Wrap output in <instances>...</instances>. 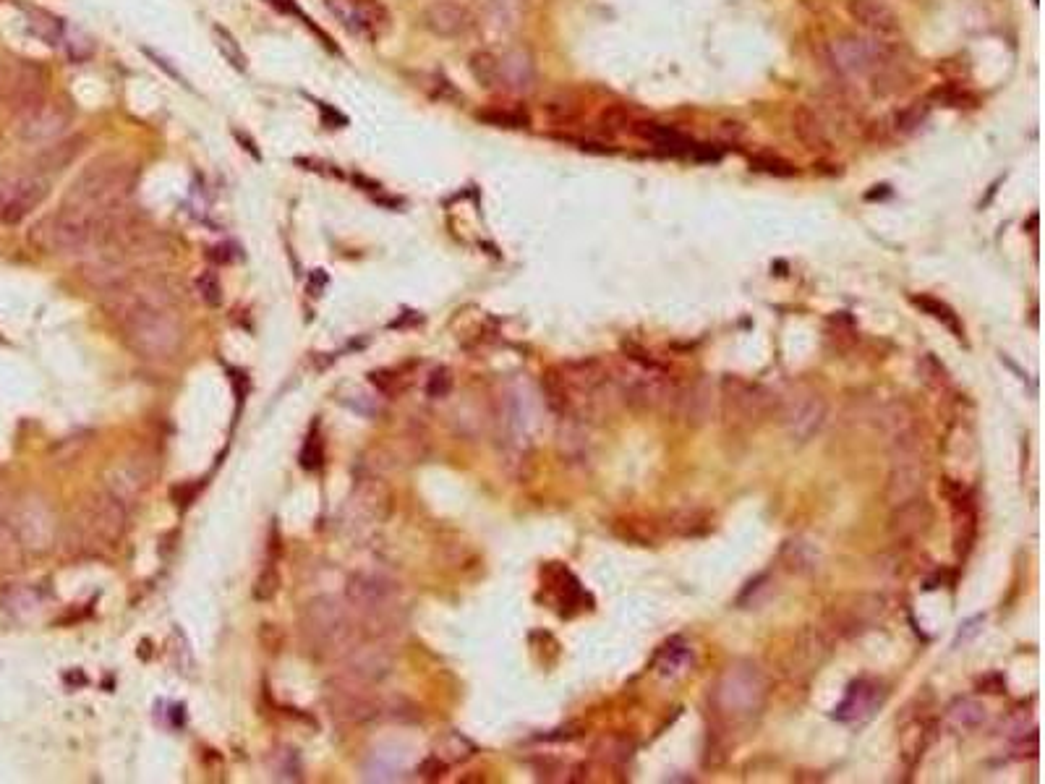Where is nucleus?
Returning a JSON list of instances; mask_svg holds the SVG:
<instances>
[{
    "label": "nucleus",
    "mask_w": 1045,
    "mask_h": 784,
    "mask_svg": "<svg viewBox=\"0 0 1045 784\" xmlns=\"http://www.w3.org/2000/svg\"><path fill=\"white\" fill-rule=\"evenodd\" d=\"M129 528V513L115 494L108 489L92 492L76 510L74 521L68 523L71 547L84 555H110L121 547Z\"/></svg>",
    "instance_id": "obj_1"
},
{
    "label": "nucleus",
    "mask_w": 1045,
    "mask_h": 784,
    "mask_svg": "<svg viewBox=\"0 0 1045 784\" xmlns=\"http://www.w3.org/2000/svg\"><path fill=\"white\" fill-rule=\"evenodd\" d=\"M345 604L351 607L361 636L390 638L400 622V588L377 573H353L345 583Z\"/></svg>",
    "instance_id": "obj_2"
},
{
    "label": "nucleus",
    "mask_w": 1045,
    "mask_h": 784,
    "mask_svg": "<svg viewBox=\"0 0 1045 784\" xmlns=\"http://www.w3.org/2000/svg\"><path fill=\"white\" fill-rule=\"evenodd\" d=\"M134 183L136 170L126 160L115 155L97 157L71 183L66 204L92 212V215H100V212H108L113 207L126 204V199L134 191Z\"/></svg>",
    "instance_id": "obj_3"
},
{
    "label": "nucleus",
    "mask_w": 1045,
    "mask_h": 784,
    "mask_svg": "<svg viewBox=\"0 0 1045 784\" xmlns=\"http://www.w3.org/2000/svg\"><path fill=\"white\" fill-rule=\"evenodd\" d=\"M301 633L311 654L322 659H343L361 638L351 607L335 596H317L304 604Z\"/></svg>",
    "instance_id": "obj_4"
},
{
    "label": "nucleus",
    "mask_w": 1045,
    "mask_h": 784,
    "mask_svg": "<svg viewBox=\"0 0 1045 784\" xmlns=\"http://www.w3.org/2000/svg\"><path fill=\"white\" fill-rule=\"evenodd\" d=\"M766 693H769V685H766V677H763V672L758 670L756 664H729L724 675L719 677V683L714 685V693H711L716 719L724 727L750 722V719L761 714L763 703H766Z\"/></svg>",
    "instance_id": "obj_5"
},
{
    "label": "nucleus",
    "mask_w": 1045,
    "mask_h": 784,
    "mask_svg": "<svg viewBox=\"0 0 1045 784\" xmlns=\"http://www.w3.org/2000/svg\"><path fill=\"white\" fill-rule=\"evenodd\" d=\"M0 521L14 531L21 549H29L37 555L53 549L55 536H58V521H55L48 500L37 492L8 489L3 494V502H0Z\"/></svg>",
    "instance_id": "obj_6"
},
{
    "label": "nucleus",
    "mask_w": 1045,
    "mask_h": 784,
    "mask_svg": "<svg viewBox=\"0 0 1045 784\" xmlns=\"http://www.w3.org/2000/svg\"><path fill=\"white\" fill-rule=\"evenodd\" d=\"M32 241L58 257H89L97 249V215L63 204L55 215L34 225Z\"/></svg>",
    "instance_id": "obj_7"
},
{
    "label": "nucleus",
    "mask_w": 1045,
    "mask_h": 784,
    "mask_svg": "<svg viewBox=\"0 0 1045 784\" xmlns=\"http://www.w3.org/2000/svg\"><path fill=\"white\" fill-rule=\"evenodd\" d=\"M829 61L836 74L847 79H873L881 71L897 68V42H884L865 34H842L831 42Z\"/></svg>",
    "instance_id": "obj_8"
},
{
    "label": "nucleus",
    "mask_w": 1045,
    "mask_h": 784,
    "mask_svg": "<svg viewBox=\"0 0 1045 784\" xmlns=\"http://www.w3.org/2000/svg\"><path fill=\"white\" fill-rule=\"evenodd\" d=\"M324 701H327L332 719L343 727H358V724L371 722L382 714V698L374 693V683L348 670H343L327 683Z\"/></svg>",
    "instance_id": "obj_9"
},
{
    "label": "nucleus",
    "mask_w": 1045,
    "mask_h": 784,
    "mask_svg": "<svg viewBox=\"0 0 1045 784\" xmlns=\"http://www.w3.org/2000/svg\"><path fill=\"white\" fill-rule=\"evenodd\" d=\"M157 476V458L152 453H144V450H136V453L123 455L121 460H115L113 466L105 471V489L110 494H115L123 505L129 507L131 502H136L139 497L149 492L152 481Z\"/></svg>",
    "instance_id": "obj_10"
},
{
    "label": "nucleus",
    "mask_w": 1045,
    "mask_h": 784,
    "mask_svg": "<svg viewBox=\"0 0 1045 784\" xmlns=\"http://www.w3.org/2000/svg\"><path fill=\"white\" fill-rule=\"evenodd\" d=\"M50 194V181L42 173L3 178L0 181V223L14 228L24 223Z\"/></svg>",
    "instance_id": "obj_11"
},
{
    "label": "nucleus",
    "mask_w": 1045,
    "mask_h": 784,
    "mask_svg": "<svg viewBox=\"0 0 1045 784\" xmlns=\"http://www.w3.org/2000/svg\"><path fill=\"white\" fill-rule=\"evenodd\" d=\"M395 510V492L382 476H366L353 487L345 513L351 515L353 526L374 528L382 526Z\"/></svg>",
    "instance_id": "obj_12"
},
{
    "label": "nucleus",
    "mask_w": 1045,
    "mask_h": 784,
    "mask_svg": "<svg viewBox=\"0 0 1045 784\" xmlns=\"http://www.w3.org/2000/svg\"><path fill=\"white\" fill-rule=\"evenodd\" d=\"M724 411L732 413L735 424L753 426L758 419H766L774 408V395L766 387L745 382L740 377H727L722 382Z\"/></svg>",
    "instance_id": "obj_13"
},
{
    "label": "nucleus",
    "mask_w": 1045,
    "mask_h": 784,
    "mask_svg": "<svg viewBox=\"0 0 1045 784\" xmlns=\"http://www.w3.org/2000/svg\"><path fill=\"white\" fill-rule=\"evenodd\" d=\"M48 102V74L40 63H19L6 87V105L16 118H24L32 110Z\"/></svg>",
    "instance_id": "obj_14"
},
{
    "label": "nucleus",
    "mask_w": 1045,
    "mask_h": 784,
    "mask_svg": "<svg viewBox=\"0 0 1045 784\" xmlns=\"http://www.w3.org/2000/svg\"><path fill=\"white\" fill-rule=\"evenodd\" d=\"M324 6L353 34L379 37L390 24V14L379 0H324Z\"/></svg>",
    "instance_id": "obj_15"
},
{
    "label": "nucleus",
    "mask_w": 1045,
    "mask_h": 784,
    "mask_svg": "<svg viewBox=\"0 0 1045 784\" xmlns=\"http://www.w3.org/2000/svg\"><path fill=\"white\" fill-rule=\"evenodd\" d=\"M847 16L863 29L865 37L897 42L902 37V19L886 0H847Z\"/></svg>",
    "instance_id": "obj_16"
},
{
    "label": "nucleus",
    "mask_w": 1045,
    "mask_h": 784,
    "mask_svg": "<svg viewBox=\"0 0 1045 784\" xmlns=\"http://www.w3.org/2000/svg\"><path fill=\"white\" fill-rule=\"evenodd\" d=\"M71 126V110L63 102H45L29 115L19 118L16 134L27 144H50L61 139Z\"/></svg>",
    "instance_id": "obj_17"
},
{
    "label": "nucleus",
    "mask_w": 1045,
    "mask_h": 784,
    "mask_svg": "<svg viewBox=\"0 0 1045 784\" xmlns=\"http://www.w3.org/2000/svg\"><path fill=\"white\" fill-rule=\"evenodd\" d=\"M886 612H889V604L884 596L876 594L852 596L847 604H839V607L834 604V609H831L836 633H844V636H855V633L873 628L876 622L884 620Z\"/></svg>",
    "instance_id": "obj_18"
},
{
    "label": "nucleus",
    "mask_w": 1045,
    "mask_h": 784,
    "mask_svg": "<svg viewBox=\"0 0 1045 784\" xmlns=\"http://www.w3.org/2000/svg\"><path fill=\"white\" fill-rule=\"evenodd\" d=\"M421 24L434 37L458 40L473 29V14L460 0H434L421 11Z\"/></svg>",
    "instance_id": "obj_19"
},
{
    "label": "nucleus",
    "mask_w": 1045,
    "mask_h": 784,
    "mask_svg": "<svg viewBox=\"0 0 1045 784\" xmlns=\"http://www.w3.org/2000/svg\"><path fill=\"white\" fill-rule=\"evenodd\" d=\"M886 701V688L878 680H870V677H860L857 683L850 685L847 690V698H844L834 711V719L844 724H855L865 722L876 714Z\"/></svg>",
    "instance_id": "obj_20"
},
{
    "label": "nucleus",
    "mask_w": 1045,
    "mask_h": 784,
    "mask_svg": "<svg viewBox=\"0 0 1045 784\" xmlns=\"http://www.w3.org/2000/svg\"><path fill=\"white\" fill-rule=\"evenodd\" d=\"M826 654H829V641L823 638L821 630L808 628L789 646L782 667L789 677H808L810 672H816L821 667Z\"/></svg>",
    "instance_id": "obj_21"
},
{
    "label": "nucleus",
    "mask_w": 1045,
    "mask_h": 784,
    "mask_svg": "<svg viewBox=\"0 0 1045 784\" xmlns=\"http://www.w3.org/2000/svg\"><path fill=\"white\" fill-rule=\"evenodd\" d=\"M499 58V89L510 95H528L536 87V61L528 48H510Z\"/></svg>",
    "instance_id": "obj_22"
},
{
    "label": "nucleus",
    "mask_w": 1045,
    "mask_h": 784,
    "mask_svg": "<svg viewBox=\"0 0 1045 784\" xmlns=\"http://www.w3.org/2000/svg\"><path fill=\"white\" fill-rule=\"evenodd\" d=\"M933 523V507L931 502L925 500V497H912V500L902 502V505L894 507V515H891V534H894V539H917V536H923L928 528H931Z\"/></svg>",
    "instance_id": "obj_23"
},
{
    "label": "nucleus",
    "mask_w": 1045,
    "mask_h": 784,
    "mask_svg": "<svg viewBox=\"0 0 1045 784\" xmlns=\"http://www.w3.org/2000/svg\"><path fill=\"white\" fill-rule=\"evenodd\" d=\"M826 421V403L818 395H805V398L789 403L784 411V424L795 440L805 442L818 432Z\"/></svg>",
    "instance_id": "obj_24"
},
{
    "label": "nucleus",
    "mask_w": 1045,
    "mask_h": 784,
    "mask_svg": "<svg viewBox=\"0 0 1045 784\" xmlns=\"http://www.w3.org/2000/svg\"><path fill=\"white\" fill-rule=\"evenodd\" d=\"M87 144L89 139L84 134L61 136V139H55V142H50L48 147H42L37 152L34 168H37V173H61V170H66L68 165H74L79 160Z\"/></svg>",
    "instance_id": "obj_25"
},
{
    "label": "nucleus",
    "mask_w": 1045,
    "mask_h": 784,
    "mask_svg": "<svg viewBox=\"0 0 1045 784\" xmlns=\"http://www.w3.org/2000/svg\"><path fill=\"white\" fill-rule=\"evenodd\" d=\"M925 487V468L917 458L899 460V466L891 471L889 484H886V502L891 507L902 505L923 492Z\"/></svg>",
    "instance_id": "obj_26"
},
{
    "label": "nucleus",
    "mask_w": 1045,
    "mask_h": 784,
    "mask_svg": "<svg viewBox=\"0 0 1045 784\" xmlns=\"http://www.w3.org/2000/svg\"><path fill=\"white\" fill-rule=\"evenodd\" d=\"M531 0H486L484 27L494 37H507L518 32L528 14Z\"/></svg>",
    "instance_id": "obj_27"
},
{
    "label": "nucleus",
    "mask_w": 1045,
    "mask_h": 784,
    "mask_svg": "<svg viewBox=\"0 0 1045 784\" xmlns=\"http://www.w3.org/2000/svg\"><path fill=\"white\" fill-rule=\"evenodd\" d=\"M792 134L797 136V142L803 144L805 149H813V152H826L831 147L829 129H826L821 115L810 105H797L792 110Z\"/></svg>",
    "instance_id": "obj_28"
},
{
    "label": "nucleus",
    "mask_w": 1045,
    "mask_h": 784,
    "mask_svg": "<svg viewBox=\"0 0 1045 784\" xmlns=\"http://www.w3.org/2000/svg\"><path fill=\"white\" fill-rule=\"evenodd\" d=\"M635 136H641L646 142L654 144L659 152L664 155H685V152H693V142L688 136H682L680 131L669 129V126H659V123H633Z\"/></svg>",
    "instance_id": "obj_29"
},
{
    "label": "nucleus",
    "mask_w": 1045,
    "mask_h": 784,
    "mask_svg": "<svg viewBox=\"0 0 1045 784\" xmlns=\"http://www.w3.org/2000/svg\"><path fill=\"white\" fill-rule=\"evenodd\" d=\"M985 722V706L975 698H957L946 709V724L954 732H972Z\"/></svg>",
    "instance_id": "obj_30"
},
{
    "label": "nucleus",
    "mask_w": 1045,
    "mask_h": 784,
    "mask_svg": "<svg viewBox=\"0 0 1045 784\" xmlns=\"http://www.w3.org/2000/svg\"><path fill=\"white\" fill-rule=\"evenodd\" d=\"M690 662V649L680 638H672L669 643H664L654 659V670L661 677H677Z\"/></svg>",
    "instance_id": "obj_31"
},
{
    "label": "nucleus",
    "mask_w": 1045,
    "mask_h": 784,
    "mask_svg": "<svg viewBox=\"0 0 1045 784\" xmlns=\"http://www.w3.org/2000/svg\"><path fill=\"white\" fill-rule=\"evenodd\" d=\"M27 27L34 37H40L45 45H63V37H66V24H63L58 16L48 14V11H40L34 8L27 16Z\"/></svg>",
    "instance_id": "obj_32"
},
{
    "label": "nucleus",
    "mask_w": 1045,
    "mask_h": 784,
    "mask_svg": "<svg viewBox=\"0 0 1045 784\" xmlns=\"http://www.w3.org/2000/svg\"><path fill=\"white\" fill-rule=\"evenodd\" d=\"M471 76L481 89H499V58L489 50H476L468 58Z\"/></svg>",
    "instance_id": "obj_33"
},
{
    "label": "nucleus",
    "mask_w": 1045,
    "mask_h": 784,
    "mask_svg": "<svg viewBox=\"0 0 1045 784\" xmlns=\"http://www.w3.org/2000/svg\"><path fill=\"white\" fill-rule=\"evenodd\" d=\"M782 560L792 573H813L818 568V552L803 541H789L782 549Z\"/></svg>",
    "instance_id": "obj_34"
},
{
    "label": "nucleus",
    "mask_w": 1045,
    "mask_h": 784,
    "mask_svg": "<svg viewBox=\"0 0 1045 784\" xmlns=\"http://www.w3.org/2000/svg\"><path fill=\"white\" fill-rule=\"evenodd\" d=\"M912 304L920 306L925 314H931V317L938 319V322H944V325L949 327L957 338H965V327L959 325L957 314H954V311H951L944 301H938V298H933V296H915L912 298Z\"/></svg>",
    "instance_id": "obj_35"
},
{
    "label": "nucleus",
    "mask_w": 1045,
    "mask_h": 784,
    "mask_svg": "<svg viewBox=\"0 0 1045 784\" xmlns=\"http://www.w3.org/2000/svg\"><path fill=\"white\" fill-rule=\"evenodd\" d=\"M928 113H931V105H928V102H912V105L894 113V131H897V134H915L925 123Z\"/></svg>",
    "instance_id": "obj_36"
},
{
    "label": "nucleus",
    "mask_w": 1045,
    "mask_h": 784,
    "mask_svg": "<svg viewBox=\"0 0 1045 784\" xmlns=\"http://www.w3.org/2000/svg\"><path fill=\"white\" fill-rule=\"evenodd\" d=\"M473 751H476V748L468 743L466 737L458 735V732H450V735L439 743V748L434 756H439L447 766H450V764H460V761H468V758L473 756Z\"/></svg>",
    "instance_id": "obj_37"
},
{
    "label": "nucleus",
    "mask_w": 1045,
    "mask_h": 784,
    "mask_svg": "<svg viewBox=\"0 0 1045 784\" xmlns=\"http://www.w3.org/2000/svg\"><path fill=\"white\" fill-rule=\"evenodd\" d=\"M925 727L923 722H912L910 727H904L902 732V753H904V761L907 764H915V758L923 756L925 751V745H928V737H925Z\"/></svg>",
    "instance_id": "obj_38"
},
{
    "label": "nucleus",
    "mask_w": 1045,
    "mask_h": 784,
    "mask_svg": "<svg viewBox=\"0 0 1045 784\" xmlns=\"http://www.w3.org/2000/svg\"><path fill=\"white\" fill-rule=\"evenodd\" d=\"M215 42H217V50L225 55V61H228L230 66L238 68V71H246V55H243L241 45H238V40L228 32V29L215 27Z\"/></svg>",
    "instance_id": "obj_39"
},
{
    "label": "nucleus",
    "mask_w": 1045,
    "mask_h": 784,
    "mask_svg": "<svg viewBox=\"0 0 1045 784\" xmlns=\"http://www.w3.org/2000/svg\"><path fill=\"white\" fill-rule=\"evenodd\" d=\"M750 168L758 170V173H766V176H776V178H792L797 173L795 165L776 155H756L753 160H750Z\"/></svg>",
    "instance_id": "obj_40"
},
{
    "label": "nucleus",
    "mask_w": 1045,
    "mask_h": 784,
    "mask_svg": "<svg viewBox=\"0 0 1045 784\" xmlns=\"http://www.w3.org/2000/svg\"><path fill=\"white\" fill-rule=\"evenodd\" d=\"M277 591H280V573H277L275 562H267L262 573H259L257 583H254V599L257 602H272Z\"/></svg>",
    "instance_id": "obj_41"
},
{
    "label": "nucleus",
    "mask_w": 1045,
    "mask_h": 784,
    "mask_svg": "<svg viewBox=\"0 0 1045 784\" xmlns=\"http://www.w3.org/2000/svg\"><path fill=\"white\" fill-rule=\"evenodd\" d=\"M196 288H199V296H202L204 304L212 306V309L223 304V283H220L215 272H202L199 280H196Z\"/></svg>",
    "instance_id": "obj_42"
},
{
    "label": "nucleus",
    "mask_w": 1045,
    "mask_h": 784,
    "mask_svg": "<svg viewBox=\"0 0 1045 784\" xmlns=\"http://www.w3.org/2000/svg\"><path fill=\"white\" fill-rule=\"evenodd\" d=\"M479 118L492 123V126H505V129H520L528 123L526 113H515V110H486V113H479Z\"/></svg>",
    "instance_id": "obj_43"
},
{
    "label": "nucleus",
    "mask_w": 1045,
    "mask_h": 784,
    "mask_svg": "<svg viewBox=\"0 0 1045 784\" xmlns=\"http://www.w3.org/2000/svg\"><path fill=\"white\" fill-rule=\"evenodd\" d=\"M601 129L609 131V134H620V131L633 129V118L627 115V110L622 108H607L599 115Z\"/></svg>",
    "instance_id": "obj_44"
},
{
    "label": "nucleus",
    "mask_w": 1045,
    "mask_h": 784,
    "mask_svg": "<svg viewBox=\"0 0 1045 784\" xmlns=\"http://www.w3.org/2000/svg\"><path fill=\"white\" fill-rule=\"evenodd\" d=\"M19 552H21L19 539H16L14 531H11L6 523L0 521V565L6 568V565H11V562L19 560Z\"/></svg>",
    "instance_id": "obj_45"
},
{
    "label": "nucleus",
    "mask_w": 1045,
    "mask_h": 784,
    "mask_svg": "<svg viewBox=\"0 0 1045 784\" xmlns=\"http://www.w3.org/2000/svg\"><path fill=\"white\" fill-rule=\"evenodd\" d=\"M450 387H452L450 372H447L445 366H439L437 372L432 374V379H429V385H426V392H429L432 398H447V392H450Z\"/></svg>",
    "instance_id": "obj_46"
},
{
    "label": "nucleus",
    "mask_w": 1045,
    "mask_h": 784,
    "mask_svg": "<svg viewBox=\"0 0 1045 784\" xmlns=\"http://www.w3.org/2000/svg\"><path fill=\"white\" fill-rule=\"evenodd\" d=\"M301 466L309 468V471H317L322 466V442L317 437H309L304 447V455H301Z\"/></svg>",
    "instance_id": "obj_47"
},
{
    "label": "nucleus",
    "mask_w": 1045,
    "mask_h": 784,
    "mask_svg": "<svg viewBox=\"0 0 1045 784\" xmlns=\"http://www.w3.org/2000/svg\"><path fill=\"white\" fill-rule=\"evenodd\" d=\"M447 769H450V766H447L445 761H442V758L432 756V758H426L424 766L418 769V774H421V777H424V779H437V777H442V774H445Z\"/></svg>",
    "instance_id": "obj_48"
}]
</instances>
